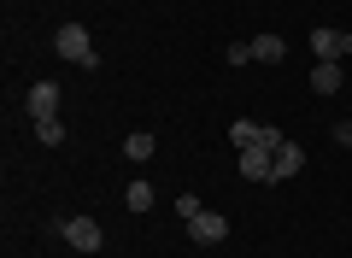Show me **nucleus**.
Returning <instances> with one entry per match:
<instances>
[{
    "instance_id": "f257e3e1",
    "label": "nucleus",
    "mask_w": 352,
    "mask_h": 258,
    "mask_svg": "<svg viewBox=\"0 0 352 258\" xmlns=\"http://www.w3.org/2000/svg\"><path fill=\"white\" fill-rule=\"evenodd\" d=\"M53 47H59V59H71V65H94V41H88L82 24H59Z\"/></svg>"
},
{
    "instance_id": "f03ea898",
    "label": "nucleus",
    "mask_w": 352,
    "mask_h": 258,
    "mask_svg": "<svg viewBox=\"0 0 352 258\" xmlns=\"http://www.w3.org/2000/svg\"><path fill=\"white\" fill-rule=\"evenodd\" d=\"M59 235H65V246H76V252H100V241H106L94 217H65Z\"/></svg>"
},
{
    "instance_id": "7ed1b4c3",
    "label": "nucleus",
    "mask_w": 352,
    "mask_h": 258,
    "mask_svg": "<svg viewBox=\"0 0 352 258\" xmlns=\"http://www.w3.org/2000/svg\"><path fill=\"white\" fill-rule=\"evenodd\" d=\"M188 235H194V241H200V246H217V241H229V217H217V211H194V217H188Z\"/></svg>"
},
{
    "instance_id": "20e7f679",
    "label": "nucleus",
    "mask_w": 352,
    "mask_h": 258,
    "mask_svg": "<svg viewBox=\"0 0 352 258\" xmlns=\"http://www.w3.org/2000/svg\"><path fill=\"white\" fill-rule=\"evenodd\" d=\"M241 176L247 182H276V153L270 147H241Z\"/></svg>"
},
{
    "instance_id": "39448f33",
    "label": "nucleus",
    "mask_w": 352,
    "mask_h": 258,
    "mask_svg": "<svg viewBox=\"0 0 352 258\" xmlns=\"http://www.w3.org/2000/svg\"><path fill=\"white\" fill-rule=\"evenodd\" d=\"M24 111H30V123L59 118V83H36V88H30V100H24Z\"/></svg>"
},
{
    "instance_id": "423d86ee",
    "label": "nucleus",
    "mask_w": 352,
    "mask_h": 258,
    "mask_svg": "<svg viewBox=\"0 0 352 258\" xmlns=\"http://www.w3.org/2000/svg\"><path fill=\"white\" fill-rule=\"evenodd\" d=\"M311 53H317V59H346V36L329 30V24H317L311 30Z\"/></svg>"
},
{
    "instance_id": "0eeeda50",
    "label": "nucleus",
    "mask_w": 352,
    "mask_h": 258,
    "mask_svg": "<svg viewBox=\"0 0 352 258\" xmlns=\"http://www.w3.org/2000/svg\"><path fill=\"white\" fill-rule=\"evenodd\" d=\"M305 171V147L300 141H282L276 147V182H288V176H300Z\"/></svg>"
},
{
    "instance_id": "6e6552de",
    "label": "nucleus",
    "mask_w": 352,
    "mask_h": 258,
    "mask_svg": "<svg viewBox=\"0 0 352 258\" xmlns=\"http://www.w3.org/2000/svg\"><path fill=\"white\" fill-rule=\"evenodd\" d=\"M311 88H317V94H335V88H340V59H317L311 65Z\"/></svg>"
},
{
    "instance_id": "1a4fd4ad",
    "label": "nucleus",
    "mask_w": 352,
    "mask_h": 258,
    "mask_svg": "<svg viewBox=\"0 0 352 258\" xmlns=\"http://www.w3.org/2000/svg\"><path fill=\"white\" fill-rule=\"evenodd\" d=\"M282 53H288L282 36H252V59H258V65H282Z\"/></svg>"
},
{
    "instance_id": "9d476101",
    "label": "nucleus",
    "mask_w": 352,
    "mask_h": 258,
    "mask_svg": "<svg viewBox=\"0 0 352 258\" xmlns=\"http://www.w3.org/2000/svg\"><path fill=\"white\" fill-rule=\"evenodd\" d=\"M124 159H135V164H141V159H153V129H135V136L124 141Z\"/></svg>"
},
{
    "instance_id": "9b49d317",
    "label": "nucleus",
    "mask_w": 352,
    "mask_h": 258,
    "mask_svg": "<svg viewBox=\"0 0 352 258\" xmlns=\"http://www.w3.org/2000/svg\"><path fill=\"white\" fill-rule=\"evenodd\" d=\"M124 206H129V211H147V206H153V182H129V188H124Z\"/></svg>"
},
{
    "instance_id": "f8f14e48",
    "label": "nucleus",
    "mask_w": 352,
    "mask_h": 258,
    "mask_svg": "<svg viewBox=\"0 0 352 258\" xmlns=\"http://www.w3.org/2000/svg\"><path fill=\"white\" fill-rule=\"evenodd\" d=\"M258 129H264V123L241 118V123H229V141H235V147H252V141H258Z\"/></svg>"
},
{
    "instance_id": "ddd939ff",
    "label": "nucleus",
    "mask_w": 352,
    "mask_h": 258,
    "mask_svg": "<svg viewBox=\"0 0 352 258\" xmlns=\"http://www.w3.org/2000/svg\"><path fill=\"white\" fill-rule=\"evenodd\" d=\"M36 141H41V147H59V141H65L59 118H41V123H36Z\"/></svg>"
},
{
    "instance_id": "4468645a",
    "label": "nucleus",
    "mask_w": 352,
    "mask_h": 258,
    "mask_svg": "<svg viewBox=\"0 0 352 258\" xmlns=\"http://www.w3.org/2000/svg\"><path fill=\"white\" fill-rule=\"evenodd\" d=\"M335 141H340V147H352V118H346V123H335Z\"/></svg>"
},
{
    "instance_id": "2eb2a0df",
    "label": "nucleus",
    "mask_w": 352,
    "mask_h": 258,
    "mask_svg": "<svg viewBox=\"0 0 352 258\" xmlns=\"http://www.w3.org/2000/svg\"><path fill=\"white\" fill-rule=\"evenodd\" d=\"M346 59H352V30H346Z\"/></svg>"
}]
</instances>
